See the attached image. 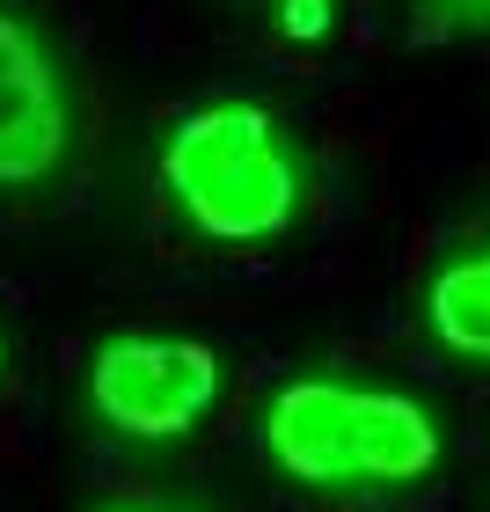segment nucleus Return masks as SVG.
I'll return each instance as SVG.
<instances>
[{
    "instance_id": "nucleus-1",
    "label": "nucleus",
    "mask_w": 490,
    "mask_h": 512,
    "mask_svg": "<svg viewBox=\"0 0 490 512\" xmlns=\"http://www.w3.org/2000/svg\"><path fill=\"white\" fill-rule=\"evenodd\" d=\"M256 454L293 491H410L447 461V417L403 381L286 374L256 410Z\"/></svg>"
},
{
    "instance_id": "nucleus-2",
    "label": "nucleus",
    "mask_w": 490,
    "mask_h": 512,
    "mask_svg": "<svg viewBox=\"0 0 490 512\" xmlns=\"http://www.w3.org/2000/svg\"><path fill=\"white\" fill-rule=\"evenodd\" d=\"M161 198L198 242L264 249L293 235L308 213V161L271 103L256 96H205L176 110L154 154Z\"/></svg>"
},
{
    "instance_id": "nucleus-3",
    "label": "nucleus",
    "mask_w": 490,
    "mask_h": 512,
    "mask_svg": "<svg viewBox=\"0 0 490 512\" xmlns=\"http://www.w3.org/2000/svg\"><path fill=\"white\" fill-rule=\"evenodd\" d=\"M88 147V88L59 22L0 0V205L52 198Z\"/></svg>"
},
{
    "instance_id": "nucleus-4",
    "label": "nucleus",
    "mask_w": 490,
    "mask_h": 512,
    "mask_svg": "<svg viewBox=\"0 0 490 512\" xmlns=\"http://www.w3.org/2000/svg\"><path fill=\"white\" fill-rule=\"evenodd\" d=\"M88 410L103 432L132 447H176L213 417L227 388V359L213 337H161V330H118L88 352Z\"/></svg>"
},
{
    "instance_id": "nucleus-5",
    "label": "nucleus",
    "mask_w": 490,
    "mask_h": 512,
    "mask_svg": "<svg viewBox=\"0 0 490 512\" xmlns=\"http://www.w3.org/2000/svg\"><path fill=\"white\" fill-rule=\"evenodd\" d=\"M417 322L454 366H490V235H469L432 256L417 286Z\"/></svg>"
},
{
    "instance_id": "nucleus-6",
    "label": "nucleus",
    "mask_w": 490,
    "mask_h": 512,
    "mask_svg": "<svg viewBox=\"0 0 490 512\" xmlns=\"http://www.w3.org/2000/svg\"><path fill=\"white\" fill-rule=\"evenodd\" d=\"M8 374H15V330L0 322V388H8Z\"/></svg>"
},
{
    "instance_id": "nucleus-7",
    "label": "nucleus",
    "mask_w": 490,
    "mask_h": 512,
    "mask_svg": "<svg viewBox=\"0 0 490 512\" xmlns=\"http://www.w3.org/2000/svg\"><path fill=\"white\" fill-rule=\"evenodd\" d=\"M432 8H447V15H490V0H432Z\"/></svg>"
},
{
    "instance_id": "nucleus-8",
    "label": "nucleus",
    "mask_w": 490,
    "mask_h": 512,
    "mask_svg": "<svg viewBox=\"0 0 490 512\" xmlns=\"http://www.w3.org/2000/svg\"><path fill=\"white\" fill-rule=\"evenodd\" d=\"M96 512H176V505H96Z\"/></svg>"
}]
</instances>
